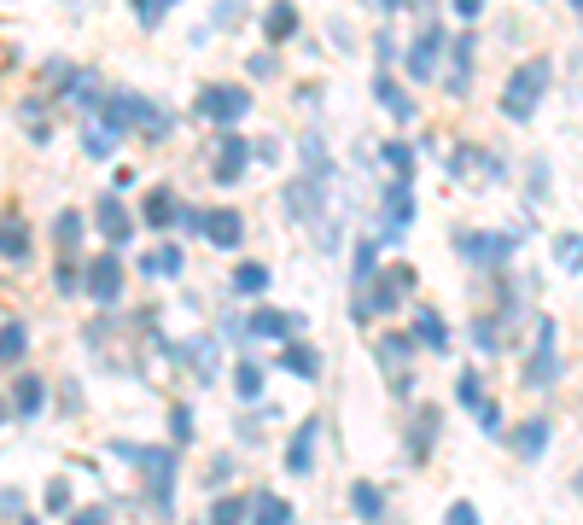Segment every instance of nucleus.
<instances>
[{
    "label": "nucleus",
    "instance_id": "obj_24",
    "mask_svg": "<svg viewBox=\"0 0 583 525\" xmlns=\"http://www.w3.org/2000/svg\"><path fill=\"white\" fill-rule=\"evenodd\" d=\"M0 245H6L12 263H24V257H30V228H24L18 216H6V222H0Z\"/></svg>",
    "mask_w": 583,
    "mask_h": 525
},
{
    "label": "nucleus",
    "instance_id": "obj_11",
    "mask_svg": "<svg viewBox=\"0 0 583 525\" xmlns=\"http://www.w3.org/2000/svg\"><path fill=\"white\" fill-rule=\"evenodd\" d=\"M321 205V175H309V181H292L286 187V210H292V222H309Z\"/></svg>",
    "mask_w": 583,
    "mask_h": 525
},
{
    "label": "nucleus",
    "instance_id": "obj_48",
    "mask_svg": "<svg viewBox=\"0 0 583 525\" xmlns=\"http://www.w3.org/2000/svg\"><path fill=\"white\" fill-rule=\"evenodd\" d=\"M566 6H572V12H578V0H566Z\"/></svg>",
    "mask_w": 583,
    "mask_h": 525
},
{
    "label": "nucleus",
    "instance_id": "obj_8",
    "mask_svg": "<svg viewBox=\"0 0 583 525\" xmlns=\"http://www.w3.org/2000/svg\"><path fill=\"white\" fill-rule=\"evenodd\" d=\"M438 47H444V30H438V24H426L420 41L409 47V76H414V82H432V76H438Z\"/></svg>",
    "mask_w": 583,
    "mask_h": 525
},
{
    "label": "nucleus",
    "instance_id": "obj_9",
    "mask_svg": "<svg viewBox=\"0 0 583 525\" xmlns=\"http://www.w3.org/2000/svg\"><path fill=\"white\" fill-rule=\"evenodd\" d=\"M94 222H100L105 245H129V234H135V222H129L123 199H100V205H94Z\"/></svg>",
    "mask_w": 583,
    "mask_h": 525
},
{
    "label": "nucleus",
    "instance_id": "obj_25",
    "mask_svg": "<svg viewBox=\"0 0 583 525\" xmlns=\"http://www.w3.org/2000/svg\"><path fill=\"white\" fill-rule=\"evenodd\" d=\"M181 263H187V257H181V251H175V245H158V251H152V257H140V275H181Z\"/></svg>",
    "mask_w": 583,
    "mask_h": 525
},
{
    "label": "nucleus",
    "instance_id": "obj_7",
    "mask_svg": "<svg viewBox=\"0 0 583 525\" xmlns=\"http://www.w3.org/2000/svg\"><path fill=\"white\" fill-rule=\"evenodd\" d=\"M117 292H123V263H117L111 251H100V257L88 263V298L111 310V304H117Z\"/></svg>",
    "mask_w": 583,
    "mask_h": 525
},
{
    "label": "nucleus",
    "instance_id": "obj_32",
    "mask_svg": "<svg viewBox=\"0 0 583 525\" xmlns=\"http://www.w3.org/2000/svg\"><path fill=\"white\" fill-rule=\"evenodd\" d=\"M379 362L397 374V385H403V362H409V339H379Z\"/></svg>",
    "mask_w": 583,
    "mask_h": 525
},
{
    "label": "nucleus",
    "instance_id": "obj_10",
    "mask_svg": "<svg viewBox=\"0 0 583 525\" xmlns=\"http://www.w3.org/2000/svg\"><path fill=\"white\" fill-rule=\"evenodd\" d=\"M245 158H251V146H245L240 135H228L222 146H216V181L228 187V181H240L245 175Z\"/></svg>",
    "mask_w": 583,
    "mask_h": 525
},
{
    "label": "nucleus",
    "instance_id": "obj_34",
    "mask_svg": "<svg viewBox=\"0 0 583 525\" xmlns=\"http://www.w3.org/2000/svg\"><path fill=\"white\" fill-rule=\"evenodd\" d=\"M379 158H385V164H391L397 175L414 170V146H403V140H385V146H379Z\"/></svg>",
    "mask_w": 583,
    "mask_h": 525
},
{
    "label": "nucleus",
    "instance_id": "obj_6",
    "mask_svg": "<svg viewBox=\"0 0 583 525\" xmlns=\"http://www.w3.org/2000/svg\"><path fill=\"white\" fill-rule=\"evenodd\" d=\"M514 245H519V234H461V257L479 263V269H496V263L514 257Z\"/></svg>",
    "mask_w": 583,
    "mask_h": 525
},
{
    "label": "nucleus",
    "instance_id": "obj_20",
    "mask_svg": "<svg viewBox=\"0 0 583 525\" xmlns=\"http://www.w3.org/2000/svg\"><path fill=\"white\" fill-rule=\"evenodd\" d=\"M263 30H269V41H292L298 35V6L292 0H275L269 18H263Z\"/></svg>",
    "mask_w": 583,
    "mask_h": 525
},
{
    "label": "nucleus",
    "instance_id": "obj_46",
    "mask_svg": "<svg viewBox=\"0 0 583 525\" xmlns=\"http://www.w3.org/2000/svg\"><path fill=\"white\" fill-rule=\"evenodd\" d=\"M70 525H105V508H82V514H70Z\"/></svg>",
    "mask_w": 583,
    "mask_h": 525
},
{
    "label": "nucleus",
    "instance_id": "obj_45",
    "mask_svg": "<svg viewBox=\"0 0 583 525\" xmlns=\"http://www.w3.org/2000/svg\"><path fill=\"white\" fill-rule=\"evenodd\" d=\"M479 12H484V0H455V18H467V24H473Z\"/></svg>",
    "mask_w": 583,
    "mask_h": 525
},
{
    "label": "nucleus",
    "instance_id": "obj_4",
    "mask_svg": "<svg viewBox=\"0 0 583 525\" xmlns=\"http://www.w3.org/2000/svg\"><path fill=\"white\" fill-rule=\"evenodd\" d=\"M123 461H135L140 473L152 479V496H158V508H170V485H175V455L170 450H152V444H117Z\"/></svg>",
    "mask_w": 583,
    "mask_h": 525
},
{
    "label": "nucleus",
    "instance_id": "obj_29",
    "mask_svg": "<svg viewBox=\"0 0 583 525\" xmlns=\"http://www.w3.org/2000/svg\"><path fill=\"white\" fill-rule=\"evenodd\" d=\"M146 222H152V228H164V222H175V193H170V187L146 193Z\"/></svg>",
    "mask_w": 583,
    "mask_h": 525
},
{
    "label": "nucleus",
    "instance_id": "obj_16",
    "mask_svg": "<svg viewBox=\"0 0 583 525\" xmlns=\"http://www.w3.org/2000/svg\"><path fill=\"white\" fill-rule=\"evenodd\" d=\"M251 525H292V502L275 496V490H257V502H251Z\"/></svg>",
    "mask_w": 583,
    "mask_h": 525
},
{
    "label": "nucleus",
    "instance_id": "obj_43",
    "mask_svg": "<svg viewBox=\"0 0 583 525\" xmlns=\"http://www.w3.org/2000/svg\"><path fill=\"white\" fill-rule=\"evenodd\" d=\"M175 222H181L187 234H199V228H205V210H175Z\"/></svg>",
    "mask_w": 583,
    "mask_h": 525
},
{
    "label": "nucleus",
    "instance_id": "obj_19",
    "mask_svg": "<svg viewBox=\"0 0 583 525\" xmlns=\"http://www.w3.org/2000/svg\"><path fill=\"white\" fill-rule=\"evenodd\" d=\"M414 339L426 350H449V327H444V315L438 310H414Z\"/></svg>",
    "mask_w": 583,
    "mask_h": 525
},
{
    "label": "nucleus",
    "instance_id": "obj_36",
    "mask_svg": "<svg viewBox=\"0 0 583 525\" xmlns=\"http://www.w3.org/2000/svg\"><path fill=\"white\" fill-rule=\"evenodd\" d=\"M53 240H59V245H76V240H82V216H76V210H65V216L53 222Z\"/></svg>",
    "mask_w": 583,
    "mask_h": 525
},
{
    "label": "nucleus",
    "instance_id": "obj_12",
    "mask_svg": "<svg viewBox=\"0 0 583 525\" xmlns=\"http://www.w3.org/2000/svg\"><path fill=\"white\" fill-rule=\"evenodd\" d=\"M508 444H514L519 461H537V455L549 450V420H525V426H519Z\"/></svg>",
    "mask_w": 583,
    "mask_h": 525
},
{
    "label": "nucleus",
    "instance_id": "obj_22",
    "mask_svg": "<svg viewBox=\"0 0 583 525\" xmlns=\"http://www.w3.org/2000/svg\"><path fill=\"white\" fill-rule=\"evenodd\" d=\"M41 403H47V385H41V380H18V385H12V409H18L24 420L41 415Z\"/></svg>",
    "mask_w": 583,
    "mask_h": 525
},
{
    "label": "nucleus",
    "instance_id": "obj_37",
    "mask_svg": "<svg viewBox=\"0 0 583 525\" xmlns=\"http://www.w3.org/2000/svg\"><path fill=\"white\" fill-rule=\"evenodd\" d=\"M41 508H47V514H70V485H59V479H53V485H47V496H41Z\"/></svg>",
    "mask_w": 583,
    "mask_h": 525
},
{
    "label": "nucleus",
    "instance_id": "obj_28",
    "mask_svg": "<svg viewBox=\"0 0 583 525\" xmlns=\"http://www.w3.org/2000/svg\"><path fill=\"white\" fill-rule=\"evenodd\" d=\"M111 146H117V129H111V123H88L82 152H88V158H111Z\"/></svg>",
    "mask_w": 583,
    "mask_h": 525
},
{
    "label": "nucleus",
    "instance_id": "obj_35",
    "mask_svg": "<svg viewBox=\"0 0 583 525\" xmlns=\"http://www.w3.org/2000/svg\"><path fill=\"white\" fill-rule=\"evenodd\" d=\"M455 397H461V409H479V403H484L479 374H461V380H455Z\"/></svg>",
    "mask_w": 583,
    "mask_h": 525
},
{
    "label": "nucleus",
    "instance_id": "obj_41",
    "mask_svg": "<svg viewBox=\"0 0 583 525\" xmlns=\"http://www.w3.org/2000/svg\"><path fill=\"white\" fill-rule=\"evenodd\" d=\"M473 339H479V350H502L496 345V321H473Z\"/></svg>",
    "mask_w": 583,
    "mask_h": 525
},
{
    "label": "nucleus",
    "instance_id": "obj_1",
    "mask_svg": "<svg viewBox=\"0 0 583 525\" xmlns=\"http://www.w3.org/2000/svg\"><path fill=\"white\" fill-rule=\"evenodd\" d=\"M549 59H531V65H519L514 76H508V88H502V111L514 117V123H525V117H537V100L549 94Z\"/></svg>",
    "mask_w": 583,
    "mask_h": 525
},
{
    "label": "nucleus",
    "instance_id": "obj_39",
    "mask_svg": "<svg viewBox=\"0 0 583 525\" xmlns=\"http://www.w3.org/2000/svg\"><path fill=\"white\" fill-rule=\"evenodd\" d=\"M444 525H484V520H479V508H473V502H449Z\"/></svg>",
    "mask_w": 583,
    "mask_h": 525
},
{
    "label": "nucleus",
    "instance_id": "obj_2",
    "mask_svg": "<svg viewBox=\"0 0 583 525\" xmlns=\"http://www.w3.org/2000/svg\"><path fill=\"white\" fill-rule=\"evenodd\" d=\"M414 292V269L409 263H397V269H379L374 275V292L368 298H356V321H368L374 310H403Z\"/></svg>",
    "mask_w": 583,
    "mask_h": 525
},
{
    "label": "nucleus",
    "instance_id": "obj_27",
    "mask_svg": "<svg viewBox=\"0 0 583 525\" xmlns=\"http://www.w3.org/2000/svg\"><path fill=\"white\" fill-rule=\"evenodd\" d=\"M280 368H286V374H304V380H315V374H321V356H315L309 345H292L286 356H280Z\"/></svg>",
    "mask_w": 583,
    "mask_h": 525
},
{
    "label": "nucleus",
    "instance_id": "obj_40",
    "mask_svg": "<svg viewBox=\"0 0 583 525\" xmlns=\"http://www.w3.org/2000/svg\"><path fill=\"white\" fill-rule=\"evenodd\" d=\"M175 0H135V12H140V24H158L164 12H170Z\"/></svg>",
    "mask_w": 583,
    "mask_h": 525
},
{
    "label": "nucleus",
    "instance_id": "obj_42",
    "mask_svg": "<svg viewBox=\"0 0 583 525\" xmlns=\"http://www.w3.org/2000/svg\"><path fill=\"white\" fill-rule=\"evenodd\" d=\"M170 426H175V444H187V438H193V415H187V409H175Z\"/></svg>",
    "mask_w": 583,
    "mask_h": 525
},
{
    "label": "nucleus",
    "instance_id": "obj_13",
    "mask_svg": "<svg viewBox=\"0 0 583 525\" xmlns=\"http://www.w3.org/2000/svg\"><path fill=\"white\" fill-rule=\"evenodd\" d=\"M199 234H205L210 245H222V251H234V245H240V216H234V210H210Z\"/></svg>",
    "mask_w": 583,
    "mask_h": 525
},
{
    "label": "nucleus",
    "instance_id": "obj_5",
    "mask_svg": "<svg viewBox=\"0 0 583 525\" xmlns=\"http://www.w3.org/2000/svg\"><path fill=\"white\" fill-rule=\"evenodd\" d=\"M105 123H111L117 135H123V129H146V135H164V129H170V117H158V105L140 100V94H111Z\"/></svg>",
    "mask_w": 583,
    "mask_h": 525
},
{
    "label": "nucleus",
    "instance_id": "obj_3",
    "mask_svg": "<svg viewBox=\"0 0 583 525\" xmlns=\"http://www.w3.org/2000/svg\"><path fill=\"white\" fill-rule=\"evenodd\" d=\"M199 117H210V123H222V129H234L245 111H251V88H234V82H210V88H199Z\"/></svg>",
    "mask_w": 583,
    "mask_h": 525
},
{
    "label": "nucleus",
    "instance_id": "obj_44",
    "mask_svg": "<svg viewBox=\"0 0 583 525\" xmlns=\"http://www.w3.org/2000/svg\"><path fill=\"white\" fill-rule=\"evenodd\" d=\"M560 263H566V269H578V234H566V240H560Z\"/></svg>",
    "mask_w": 583,
    "mask_h": 525
},
{
    "label": "nucleus",
    "instance_id": "obj_47",
    "mask_svg": "<svg viewBox=\"0 0 583 525\" xmlns=\"http://www.w3.org/2000/svg\"><path fill=\"white\" fill-rule=\"evenodd\" d=\"M379 6H385V12H391V6H403V0H379Z\"/></svg>",
    "mask_w": 583,
    "mask_h": 525
},
{
    "label": "nucleus",
    "instance_id": "obj_38",
    "mask_svg": "<svg viewBox=\"0 0 583 525\" xmlns=\"http://www.w3.org/2000/svg\"><path fill=\"white\" fill-rule=\"evenodd\" d=\"M374 251H379L374 240H362V245H356V280H362V286H368V275H374V263H379Z\"/></svg>",
    "mask_w": 583,
    "mask_h": 525
},
{
    "label": "nucleus",
    "instance_id": "obj_18",
    "mask_svg": "<svg viewBox=\"0 0 583 525\" xmlns=\"http://www.w3.org/2000/svg\"><path fill=\"white\" fill-rule=\"evenodd\" d=\"M298 327H304L298 315H280V310H257V315H251V327H245V333H257V339H286V333H298Z\"/></svg>",
    "mask_w": 583,
    "mask_h": 525
},
{
    "label": "nucleus",
    "instance_id": "obj_31",
    "mask_svg": "<svg viewBox=\"0 0 583 525\" xmlns=\"http://www.w3.org/2000/svg\"><path fill=\"white\" fill-rule=\"evenodd\" d=\"M234 385H240L245 403H257V397H263V368H257V362H240V368H234Z\"/></svg>",
    "mask_w": 583,
    "mask_h": 525
},
{
    "label": "nucleus",
    "instance_id": "obj_26",
    "mask_svg": "<svg viewBox=\"0 0 583 525\" xmlns=\"http://www.w3.org/2000/svg\"><path fill=\"white\" fill-rule=\"evenodd\" d=\"M234 292H240V298L269 292V269H263V263H240V269H234Z\"/></svg>",
    "mask_w": 583,
    "mask_h": 525
},
{
    "label": "nucleus",
    "instance_id": "obj_33",
    "mask_svg": "<svg viewBox=\"0 0 583 525\" xmlns=\"http://www.w3.org/2000/svg\"><path fill=\"white\" fill-rule=\"evenodd\" d=\"M210 525H245V502H240V496H216Z\"/></svg>",
    "mask_w": 583,
    "mask_h": 525
},
{
    "label": "nucleus",
    "instance_id": "obj_30",
    "mask_svg": "<svg viewBox=\"0 0 583 525\" xmlns=\"http://www.w3.org/2000/svg\"><path fill=\"white\" fill-rule=\"evenodd\" d=\"M350 508H356L362 520H379V514H385V496H379L374 485H356L350 490Z\"/></svg>",
    "mask_w": 583,
    "mask_h": 525
},
{
    "label": "nucleus",
    "instance_id": "obj_14",
    "mask_svg": "<svg viewBox=\"0 0 583 525\" xmlns=\"http://www.w3.org/2000/svg\"><path fill=\"white\" fill-rule=\"evenodd\" d=\"M449 94H467V82H473V35H461V41H455V47H449Z\"/></svg>",
    "mask_w": 583,
    "mask_h": 525
},
{
    "label": "nucleus",
    "instance_id": "obj_17",
    "mask_svg": "<svg viewBox=\"0 0 583 525\" xmlns=\"http://www.w3.org/2000/svg\"><path fill=\"white\" fill-rule=\"evenodd\" d=\"M315 438H321V420H304L298 438H292V450H286V467H292V473H309V461H315Z\"/></svg>",
    "mask_w": 583,
    "mask_h": 525
},
{
    "label": "nucleus",
    "instance_id": "obj_15",
    "mask_svg": "<svg viewBox=\"0 0 583 525\" xmlns=\"http://www.w3.org/2000/svg\"><path fill=\"white\" fill-rule=\"evenodd\" d=\"M374 100H385V111H391L397 123H409V117H420V111H414V100L403 94V88H397V82H391V76H385V70L374 76Z\"/></svg>",
    "mask_w": 583,
    "mask_h": 525
},
{
    "label": "nucleus",
    "instance_id": "obj_21",
    "mask_svg": "<svg viewBox=\"0 0 583 525\" xmlns=\"http://www.w3.org/2000/svg\"><path fill=\"white\" fill-rule=\"evenodd\" d=\"M409 216H414V193H409V181H391V187H385V222H391V228H403Z\"/></svg>",
    "mask_w": 583,
    "mask_h": 525
},
{
    "label": "nucleus",
    "instance_id": "obj_49",
    "mask_svg": "<svg viewBox=\"0 0 583 525\" xmlns=\"http://www.w3.org/2000/svg\"><path fill=\"white\" fill-rule=\"evenodd\" d=\"M0 420H6V403H0Z\"/></svg>",
    "mask_w": 583,
    "mask_h": 525
},
{
    "label": "nucleus",
    "instance_id": "obj_23",
    "mask_svg": "<svg viewBox=\"0 0 583 525\" xmlns=\"http://www.w3.org/2000/svg\"><path fill=\"white\" fill-rule=\"evenodd\" d=\"M24 345H30V333H24V321H6V327H0V368H12V362H24Z\"/></svg>",
    "mask_w": 583,
    "mask_h": 525
}]
</instances>
